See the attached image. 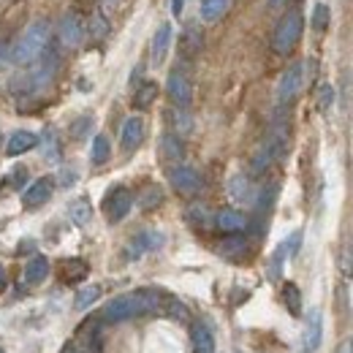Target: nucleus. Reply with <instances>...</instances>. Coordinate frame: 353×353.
<instances>
[{
  "instance_id": "5701e85b",
  "label": "nucleus",
  "mask_w": 353,
  "mask_h": 353,
  "mask_svg": "<svg viewBox=\"0 0 353 353\" xmlns=\"http://www.w3.org/2000/svg\"><path fill=\"white\" fill-rule=\"evenodd\" d=\"M228 11V0H201V19L204 22H218Z\"/></svg>"
},
{
  "instance_id": "49530a36",
  "label": "nucleus",
  "mask_w": 353,
  "mask_h": 353,
  "mask_svg": "<svg viewBox=\"0 0 353 353\" xmlns=\"http://www.w3.org/2000/svg\"><path fill=\"white\" fill-rule=\"evenodd\" d=\"M0 353H3V351H0Z\"/></svg>"
},
{
  "instance_id": "473e14b6",
  "label": "nucleus",
  "mask_w": 353,
  "mask_h": 353,
  "mask_svg": "<svg viewBox=\"0 0 353 353\" xmlns=\"http://www.w3.org/2000/svg\"><path fill=\"white\" fill-rule=\"evenodd\" d=\"M312 28L315 30H326L329 28V6L326 3H318L315 11H312Z\"/></svg>"
},
{
  "instance_id": "f3484780",
  "label": "nucleus",
  "mask_w": 353,
  "mask_h": 353,
  "mask_svg": "<svg viewBox=\"0 0 353 353\" xmlns=\"http://www.w3.org/2000/svg\"><path fill=\"white\" fill-rule=\"evenodd\" d=\"M215 223H218V228L225 231V234H242L248 228V218L239 210H223V212H218Z\"/></svg>"
},
{
  "instance_id": "423d86ee",
  "label": "nucleus",
  "mask_w": 353,
  "mask_h": 353,
  "mask_svg": "<svg viewBox=\"0 0 353 353\" xmlns=\"http://www.w3.org/2000/svg\"><path fill=\"white\" fill-rule=\"evenodd\" d=\"M85 33H88V28H85L82 17L77 11H65L63 19H60V41H63V46H68V49L82 46Z\"/></svg>"
},
{
  "instance_id": "c03bdc74",
  "label": "nucleus",
  "mask_w": 353,
  "mask_h": 353,
  "mask_svg": "<svg viewBox=\"0 0 353 353\" xmlns=\"http://www.w3.org/2000/svg\"><path fill=\"white\" fill-rule=\"evenodd\" d=\"M63 353H79V351H77V345H65V348H63Z\"/></svg>"
},
{
  "instance_id": "6e6552de",
  "label": "nucleus",
  "mask_w": 353,
  "mask_h": 353,
  "mask_svg": "<svg viewBox=\"0 0 353 353\" xmlns=\"http://www.w3.org/2000/svg\"><path fill=\"white\" fill-rule=\"evenodd\" d=\"M166 90H169V98L176 103V109H188L190 106V101H193V85H190V79L182 71H172V77L166 82Z\"/></svg>"
},
{
  "instance_id": "bb28decb",
  "label": "nucleus",
  "mask_w": 353,
  "mask_h": 353,
  "mask_svg": "<svg viewBox=\"0 0 353 353\" xmlns=\"http://www.w3.org/2000/svg\"><path fill=\"white\" fill-rule=\"evenodd\" d=\"M98 299H101V285H88V288H82V291L77 294V302H74V307L79 310V312H85V310L92 307Z\"/></svg>"
},
{
  "instance_id": "f257e3e1",
  "label": "nucleus",
  "mask_w": 353,
  "mask_h": 353,
  "mask_svg": "<svg viewBox=\"0 0 353 353\" xmlns=\"http://www.w3.org/2000/svg\"><path fill=\"white\" fill-rule=\"evenodd\" d=\"M166 305H169V299L161 291L141 288V291H131V294L112 299L101 312V321L103 323H123V321H131V318L147 315V312H161Z\"/></svg>"
},
{
  "instance_id": "6ab92c4d",
  "label": "nucleus",
  "mask_w": 353,
  "mask_h": 353,
  "mask_svg": "<svg viewBox=\"0 0 353 353\" xmlns=\"http://www.w3.org/2000/svg\"><path fill=\"white\" fill-rule=\"evenodd\" d=\"M218 253L223 259H242L248 253V239L242 234H228L225 239L218 242Z\"/></svg>"
},
{
  "instance_id": "c85d7f7f",
  "label": "nucleus",
  "mask_w": 353,
  "mask_h": 353,
  "mask_svg": "<svg viewBox=\"0 0 353 353\" xmlns=\"http://www.w3.org/2000/svg\"><path fill=\"white\" fill-rule=\"evenodd\" d=\"M88 33L95 39V41H103V39L109 36V22H106V17H103V14H98V11H95V14L90 17Z\"/></svg>"
},
{
  "instance_id": "c756f323",
  "label": "nucleus",
  "mask_w": 353,
  "mask_h": 353,
  "mask_svg": "<svg viewBox=\"0 0 353 353\" xmlns=\"http://www.w3.org/2000/svg\"><path fill=\"white\" fill-rule=\"evenodd\" d=\"M285 256H288V250H285V245H280V248L274 250L272 261H269V280H280V274H283V264H285Z\"/></svg>"
},
{
  "instance_id": "0eeeda50",
  "label": "nucleus",
  "mask_w": 353,
  "mask_h": 353,
  "mask_svg": "<svg viewBox=\"0 0 353 353\" xmlns=\"http://www.w3.org/2000/svg\"><path fill=\"white\" fill-rule=\"evenodd\" d=\"M169 182H172V188H174L176 193H182V196H196L204 188L201 174L193 166H174L169 172Z\"/></svg>"
},
{
  "instance_id": "37998d69",
  "label": "nucleus",
  "mask_w": 353,
  "mask_h": 353,
  "mask_svg": "<svg viewBox=\"0 0 353 353\" xmlns=\"http://www.w3.org/2000/svg\"><path fill=\"white\" fill-rule=\"evenodd\" d=\"M117 3H120V0H103V6H106V8H114Z\"/></svg>"
},
{
  "instance_id": "a18cd8bd",
  "label": "nucleus",
  "mask_w": 353,
  "mask_h": 353,
  "mask_svg": "<svg viewBox=\"0 0 353 353\" xmlns=\"http://www.w3.org/2000/svg\"><path fill=\"white\" fill-rule=\"evenodd\" d=\"M283 3H285V0H269V6H274V8H280Z\"/></svg>"
},
{
  "instance_id": "4468645a",
  "label": "nucleus",
  "mask_w": 353,
  "mask_h": 353,
  "mask_svg": "<svg viewBox=\"0 0 353 353\" xmlns=\"http://www.w3.org/2000/svg\"><path fill=\"white\" fill-rule=\"evenodd\" d=\"M39 144V136L30 131H14L8 136V141H6V155L8 158H14V155H22V152H28V150H33Z\"/></svg>"
},
{
  "instance_id": "c9c22d12",
  "label": "nucleus",
  "mask_w": 353,
  "mask_h": 353,
  "mask_svg": "<svg viewBox=\"0 0 353 353\" xmlns=\"http://www.w3.org/2000/svg\"><path fill=\"white\" fill-rule=\"evenodd\" d=\"M176 128H179L182 133H188L190 128H193V123H190V117L185 114V109H179V112H176Z\"/></svg>"
},
{
  "instance_id": "a211bd4d",
  "label": "nucleus",
  "mask_w": 353,
  "mask_h": 353,
  "mask_svg": "<svg viewBox=\"0 0 353 353\" xmlns=\"http://www.w3.org/2000/svg\"><path fill=\"white\" fill-rule=\"evenodd\" d=\"M190 340H193V353H215V337L207 323H193Z\"/></svg>"
},
{
  "instance_id": "2f4dec72",
  "label": "nucleus",
  "mask_w": 353,
  "mask_h": 353,
  "mask_svg": "<svg viewBox=\"0 0 353 353\" xmlns=\"http://www.w3.org/2000/svg\"><path fill=\"white\" fill-rule=\"evenodd\" d=\"M44 158L46 161H60V144H57L54 131L44 133Z\"/></svg>"
},
{
  "instance_id": "aec40b11",
  "label": "nucleus",
  "mask_w": 353,
  "mask_h": 353,
  "mask_svg": "<svg viewBox=\"0 0 353 353\" xmlns=\"http://www.w3.org/2000/svg\"><path fill=\"white\" fill-rule=\"evenodd\" d=\"M161 158H163L166 163H179V161L185 158V147H182L179 136L166 133V136L161 139Z\"/></svg>"
},
{
  "instance_id": "393cba45",
  "label": "nucleus",
  "mask_w": 353,
  "mask_h": 353,
  "mask_svg": "<svg viewBox=\"0 0 353 353\" xmlns=\"http://www.w3.org/2000/svg\"><path fill=\"white\" fill-rule=\"evenodd\" d=\"M283 299H285V307L291 315H302V294L294 283H285L283 285Z\"/></svg>"
},
{
  "instance_id": "ea45409f",
  "label": "nucleus",
  "mask_w": 353,
  "mask_h": 353,
  "mask_svg": "<svg viewBox=\"0 0 353 353\" xmlns=\"http://www.w3.org/2000/svg\"><path fill=\"white\" fill-rule=\"evenodd\" d=\"M182 6H185V0H172V11H174V17L182 14Z\"/></svg>"
},
{
  "instance_id": "a878e982",
  "label": "nucleus",
  "mask_w": 353,
  "mask_h": 353,
  "mask_svg": "<svg viewBox=\"0 0 353 353\" xmlns=\"http://www.w3.org/2000/svg\"><path fill=\"white\" fill-rule=\"evenodd\" d=\"M85 274H88V264H85V261H79V259L63 261V280H65V283H77V280H82Z\"/></svg>"
},
{
  "instance_id": "f8f14e48",
  "label": "nucleus",
  "mask_w": 353,
  "mask_h": 353,
  "mask_svg": "<svg viewBox=\"0 0 353 353\" xmlns=\"http://www.w3.org/2000/svg\"><path fill=\"white\" fill-rule=\"evenodd\" d=\"M141 139H144V120L133 114V117H128V120L123 123V131H120L123 150H125V152H133V150L141 144Z\"/></svg>"
},
{
  "instance_id": "412c9836",
  "label": "nucleus",
  "mask_w": 353,
  "mask_h": 353,
  "mask_svg": "<svg viewBox=\"0 0 353 353\" xmlns=\"http://www.w3.org/2000/svg\"><path fill=\"white\" fill-rule=\"evenodd\" d=\"M46 274H49V261H46L44 256H33L28 261V266H25V283H30V285L44 283Z\"/></svg>"
},
{
  "instance_id": "72a5a7b5",
  "label": "nucleus",
  "mask_w": 353,
  "mask_h": 353,
  "mask_svg": "<svg viewBox=\"0 0 353 353\" xmlns=\"http://www.w3.org/2000/svg\"><path fill=\"white\" fill-rule=\"evenodd\" d=\"M332 101H334V88L323 82V85L318 88V109H323V112H326V109L332 106Z\"/></svg>"
},
{
  "instance_id": "cd10ccee",
  "label": "nucleus",
  "mask_w": 353,
  "mask_h": 353,
  "mask_svg": "<svg viewBox=\"0 0 353 353\" xmlns=\"http://www.w3.org/2000/svg\"><path fill=\"white\" fill-rule=\"evenodd\" d=\"M155 95H158V88H155L152 82H144L141 88L136 90V95H133V106H136V109H147V106L155 101Z\"/></svg>"
},
{
  "instance_id": "b1692460",
  "label": "nucleus",
  "mask_w": 353,
  "mask_h": 353,
  "mask_svg": "<svg viewBox=\"0 0 353 353\" xmlns=\"http://www.w3.org/2000/svg\"><path fill=\"white\" fill-rule=\"evenodd\" d=\"M109 155H112L109 139H106V133H98V136L92 139V152H90V158H92V163H95V166H101V163H106V161H109Z\"/></svg>"
},
{
  "instance_id": "4be33fe9",
  "label": "nucleus",
  "mask_w": 353,
  "mask_h": 353,
  "mask_svg": "<svg viewBox=\"0 0 353 353\" xmlns=\"http://www.w3.org/2000/svg\"><path fill=\"white\" fill-rule=\"evenodd\" d=\"M68 215H71V221L77 223V225H88L90 218H92V207H90V201L85 196H79V199H74L68 204Z\"/></svg>"
},
{
  "instance_id": "39448f33",
  "label": "nucleus",
  "mask_w": 353,
  "mask_h": 353,
  "mask_svg": "<svg viewBox=\"0 0 353 353\" xmlns=\"http://www.w3.org/2000/svg\"><path fill=\"white\" fill-rule=\"evenodd\" d=\"M302 82H305V65H302V63L288 65L285 74L280 77V85H277V103H280V106L291 103V101L299 95Z\"/></svg>"
},
{
  "instance_id": "4c0bfd02",
  "label": "nucleus",
  "mask_w": 353,
  "mask_h": 353,
  "mask_svg": "<svg viewBox=\"0 0 353 353\" xmlns=\"http://www.w3.org/2000/svg\"><path fill=\"white\" fill-rule=\"evenodd\" d=\"M88 128H90V117H82V120H79V125L74 123V136H82V133H88Z\"/></svg>"
},
{
  "instance_id": "9d476101",
  "label": "nucleus",
  "mask_w": 353,
  "mask_h": 353,
  "mask_svg": "<svg viewBox=\"0 0 353 353\" xmlns=\"http://www.w3.org/2000/svg\"><path fill=\"white\" fill-rule=\"evenodd\" d=\"M163 245V234H158V231H141V234H136L131 239V245H128V259L136 261L139 256H144V253H150V250H158Z\"/></svg>"
},
{
  "instance_id": "a19ab883",
  "label": "nucleus",
  "mask_w": 353,
  "mask_h": 353,
  "mask_svg": "<svg viewBox=\"0 0 353 353\" xmlns=\"http://www.w3.org/2000/svg\"><path fill=\"white\" fill-rule=\"evenodd\" d=\"M337 353H353V340H345L343 345H340V351Z\"/></svg>"
},
{
  "instance_id": "9b49d317",
  "label": "nucleus",
  "mask_w": 353,
  "mask_h": 353,
  "mask_svg": "<svg viewBox=\"0 0 353 353\" xmlns=\"http://www.w3.org/2000/svg\"><path fill=\"white\" fill-rule=\"evenodd\" d=\"M101 323L88 321L77 334V351L79 353H101Z\"/></svg>"
},
{
  "instance_id": "f03ea898",
  "label": "nucleus",
  "mask_w": 353,
  "mask_h": 353,
  "mask_svg": "<svg viewBox=\"0 0 353 353\" xmlns=\"http://www.w3.org/2000/svg\"><path fill=\"white\" fill-rule=\"evenodd\" d=\"M49 36H52V25L46 19H36L33 25L25 28L22 39L11 49V63L14 65H30L41 57L46 46H49Z\"/></svg>"
},
{
  "instance_id": "20e7f679",
  "label": "nucleus",
  "mask_w": 353,
  "mask_h": 353,
  "mask_svg": "<svg viewBox=\"0 0 353 353\" xmlns=\"http://www.w3.org/2000/svg\"><path fill=\"white\" fill-rule=\"evenodd\" d=\"M133 207V196L128 188H123V185H114L106 196H103V215H106V221L109 223H120L128 218V212H131Z\"/></svg>"
},
{
  "instance_id": "ddd939ff",
  "label": "nucleus",
  "mask_w": 353,
  "mask_h": 353,
  "mask_svg": "<svg viewBox=\"0 0 353 353\" xmlns=\"http://www.w3.org/2000/svg\"><path fill=\"white\" fill-rule=\"evenodd\" d=\"M321 337H323V315L321 310H310L305 321V351H318Z\"/></svg>"
},
{
  "instance_id": "79ce46f5",
  "label": "nucleus",
  "mask_w": 353,
  "mask_h": 353,
  "mask_svg": "<svg viewBox=\"0 0 353 353\" xmlns=\"http://www.w3.org/2000/svg\"><path fill=\"white\" fill-rule=\"evenodd\" d=\"M3 288H6V269L0 266V291H3Z\"/></svg>"
},
{
  "instance_id": "7c9ffc66",
  "label": "nucleus",
  "mask_w": 353,
  "mask_h": 353,
  "mask_svg": "<svg viewBox=\"0 0 353 353\" xmlns=\"http://www.w3.org/2000/svg\"><path fill=\"white\" fill-rule=\"evenodd\" d=\"M161 201H163V193H161V188H155V185H152V188H147V190L141 193L139 207H141V210H155Z\"/></svg>"
},
{
  "instance_id": "f704fd0d",
  "label": "nucleus",
  "mask_w": 353,
  "mask_h": 353,
  "mask_svg": "<svg viewBox=\"0 0 353 353\" xmlns=\"http://www.w3.org/2000/svg\"><path fill=\"white\" fill-rule=\"evenodd\" d=\"M283 245H285L288 256H296V253H299V245H302V231H294V234H291V236H288Z\"/></svg>"
},
{
  "instance_id": "dca6fc26",
  "label": "nucleus",
  "mask_w": 353,
  "mask_h": 353,
  "mask_svg": "<svg viewBox=\"0 0 353 353\" xmlns=\"http://www.w3.org/2000/svg\"><path fill=\"white\" fill-rule=\"evenodd\" d=\"M172 25L169 22H163L161 28H158V33H155V39H152V65H161L163 60H166V54H169V49H172Z\"/></svg>"
},
{
  "instance_id": "1a4fd4ad",
  "label": "nucleus",
  "mask_w": 353,
  "mask_h": 353,
  "mask_svg": "<svg viewBox=\"0 0 353 353\" xmlns=\"http://www.w3.org/2000/svg\"><path fill=\"white\" fill-rule=\"evenodd\" d=\"M49 196H52V176H41V179H33V182L25 188L22 204L30 207V210H36V207H41V204L49 201Z\"/></svg>"
},
{
  "instance_id": "e433bc0d",
  "label": "nucleus",
  "mask_w": 353,
  "mask_h": 353,
  "mask_svg": "<svg viewBox=\"0 0 353 353\" xmlns=\"http://www.w3.org/2000/svg\"><path fill=\"white\" fill-rule=\"evenodd\" d=\"M188 215H190V221L199 223V225H204V223H207V218H204V215H207V210H204V207H193Z\"/></svg>"
},
{
  "instance_id": "7ed1b4c3",
  "label": "nucleus",
  "mask_w": 353,
  "mask_h": 353,
  "mask_svg": "<svg viewBox=\"0 0 353 353\" xmlns=\"http://www.w3.org/2000/svg\"><path fill=\"white\" fill-rule=\"evenodd\" d=\"M302 39V14L299 11H288L277 28H274V36H272V49L277 54H291L294 46L299 44Z\"/></svg>"
},
{
  "instance_id": "58836bf2",
  "label": "nucleus",
  "mask_w": 353,
  "mask_h": 353,
  "mask_svg": "<svg viewBox=\"0 0 353 353\" xmlns=\"http://www.w3.org/2000/svg\"><path fill=\"white\" fill-rule=\"evenodd\" d=\"M25 179V169H14V176H8V182L17 188V182H22Z\"/></svg>"
},
{
  "instance_id": "2eb2a0df",
  "label": "nucleus",
  "mask_w": 353,
  "mask_h": 353,
  "mask_svg": "<svg viewBox=\"0 0 353 353\" xmlns=\"http://www.w3.org/2000/svg\"><path fill=\"white\" fill-rule=\"evenodd\" d=\"M228 193H231V199L239 201V204H250V201H256V188H253L250 176H245V174L231 176V182H228Z\"/></svg>"
}]
</instances>
